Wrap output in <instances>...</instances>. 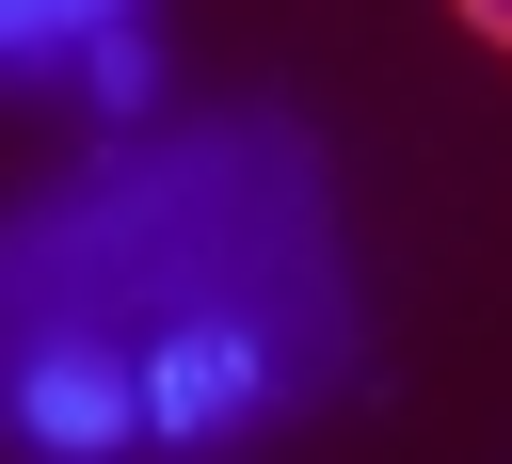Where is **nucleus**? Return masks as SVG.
I'll list each match as a JSON object with an SVG mask.
<instances>
[{
  "label": "nucleus",
  "mask_w": 512,
  "mask_h": 464,
  "mask_svg": "<svg viewBox=\"0 0 512 464\" xmlns=\"http://www.w3.org/2000/svg\"><path fill=\"white\" fill-rule=\"evenodd\" d=\"M352 368L304 112H176L0 208V464H224Z\"/></svg>",
  "instance_id": "1"
},
{
  "label": "nucleus",
  "mask_w": 512,
  "mask_h": 464,
  "mask_svg": "<svg viewBox=\"0 0 512 464\" xmlns=\"http://www.w3.org/2000/svg\"><path fill=\"white\" fill-rule=\"evenodd\" d=\"M112 32H144V0H0V80H80Z\"/></svg>",
  "instance_id": "2"
},
{
  "label": "nucleus",
  "mask_w": 512,
  "mask_h": 464,
  "mask_svg": "<svg viewBox=\"0 0 512 464\" xmlns=\"http://www.w3.org/2000/svg\"><path fill=\"white\" fill-rule=\"evenodd\" d=\"M144 80H160V64H144V32H112V48L80 64V96H112V112H144Z\"/></svg>",
  "instance_id": "3"
},
{
  "label": "nucleus",
  "mask_w": 512,
  "mask_h": 464,
  "mask_svg": "<svg viewBox=\"0 0 512 464\" xmlns=\"http://www.w3.org/2000/svg\"><path fill=\"white\" fill-rule=\"evenodd\" d=\"M464 16H480V32H496V48H512V0H464Z\"/></svg>",
  "instance_id": "4"
}]
</instances>
